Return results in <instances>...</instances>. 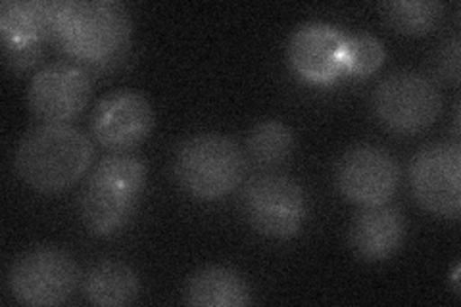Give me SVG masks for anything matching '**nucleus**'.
I'll return each instance as SVG.
<instances>
[{
	"mask_svg": "<svg viewBox=\"0 0 461 307\" xmlns=\"http://www.w3.org/2000/svg\"><path fill=\"white\" fill-rule=\"evenodd\" d=\"M89 96V71L69 62H52L41 68L27 89L29 108L45 123H66L77 118Z\"/></svg>",
	"mask_w": 461,
	"mask_h": 307,
	"instance_id": "10",
	"label": "nucleus"
},
{
	"mask_svg": "<svg viewBox=\"0 0 461 307\" xmlns=\"http://www.w3.org/2000/svg\"><path fill=\"white\" fill-rule=\"evenodd\" d=\"M344 42L346 35L335 25L304 23L288 41V62L302 79L329 83L344 71Z\"/></svg>",
	"mask_w": 461,
	"mask_h": 307,
	"instance_id": "12",
	"label": "nucleus"
},
{
	"mask_svg": "<svg viewBox=\"0 0 461 307\" xmlns=\"http://www.w3.org/2000/svg\"><path fill=\"white\" fill-rule=\"evenodd\" d=\"M249 154L259 166H277L293 154L294 135L277 120L259 122L249 133Z\"/></svg>",
	"mask_w": 461,
	"mask_h": 307,
	"instance_id": "18",
	"label": "nucleus"
},
{
	"mask_svg": "<svg viewBox=\"0 0 461 307\" xmlns=\"http://www.w3.org/2000/svg\"><path fill=\"white\" fill-rule=\"evenodd\" d=\"M381 8L384 20L403 35H425L442 18V5L437 0H394Z\"/></svg>",
	"mask_w": 461,
	"mask_h": 307,
	"instance_id": "17",
	"label": "nucleus"
},
{
	"mask_svg": "<svg viewBox=\"0 0 461 307\" xmlns=\"http://www.w3.org/2000/svg\"><path fill=\"white\" fill-rule=\"evenodd\" d=\"M438 71L442 73L444 79L452 83L459 81V39L452 37L440 47V52L437 56Z\"/></svg>",
	"mask_w": 461,
	"mask_h": 307,
	"instance_id": "20",
	"label": "nucleus"
},
{
	"mask_svg": "<svg viewBox=\"0 0 461 307\" xmlns=\"http://www.w3.org/2000/svg\"><path fill=\"white\" fill-rule=\"evenodd\" d=\"M6 62L14 68H27L33 66L41 56V45H27V47H5Z\"/></svg>",
	"mask_w": 461,
	"mask_h": 307,
	"instance_id": "21",
	"label": "nucleus"
},
{
	"mask_svg": "<svg viewBox=\"0 0 461 307\" xmlns=\"http://www.w3.org/2000/svg\"><path fill=\"white\" fill-rule=\"evenodd\" d=\"M154 112L149 100L135 91H113L96 102L91 115L95 139L110 150H127L149 137Z\"/></svg>",
	"mask_w": 461,
	"mask_h": 307,
	"instance_id": "11",
	"label": "nucleus"
},
{
	"mask_svg": "<svg viewBox=\"0 0 461 307\" xmlns=\"http://www.w3.org/2000/svg\"><path fill=\"white\" fill-rule=\"evenodd\" d=\"M377 118L394 133H421L437 122L442 96L430 77L415 71H396L386 76L373 93Z\"/></svg>",
	"mask_w": 461,
	"mask_h": 307,
	"instance_id": "5",
	"label": "nucleus"
},
{
	"mask_svg": "<svg viewBox=\"0 0 461 307\" xmlns=\"http://www.w3.org/2000/svg\"><path fill=\"white\" fill-rule=\"evenodd\" d=\"M139 292V275L122 261H100L83 279V294L95 305H127L135 302Z\"/></svg>",
	"mask_w": 461,
	"mask_h": 307,
	"instance_id": "16",
	"label": "nucleus"
},
{
	"mask_svg": "<svg viewBox=\"0 0 461 307\" xmlns=\"http://www.w3.org/2000/svg\"><path fill=\"white\" fill-rule=\"evenodd\" d=\"M400 167L393 154L375 144H357L337 166V186L344 198L371 208L386 203L396 193Z\"/></svg>",
	"mask_w": 461,
	"mask_h": 307,
	"instance_id": "9",
	"label": "nucleus"
},
{
	"mask_svg": "<svg viewBox=\"0 0 461 307\" xmlns=\"http://www.w3.org/2000/svg\"><path fill=\"white\" fill-rule=\"evenodd\" d=\"M185 302L198 307H242L252 302V292L242 275L229 267H206L191 276Z\"/></svg>",
	"mask_w": 461,
	"mask_h": 307,
	"instance_id": "15",
	"label": "nucleus"
},
{
	"mask_svg": "<svg viewBox=\"0 0 461 307\" xmlns=\"http://www.w3.org/2000/svg\"><path fill=\"white\" fill-rule=\"evenodd\" d=\"M242 210L264 237L291 239L306 221L308 203L304 190L294 179L281 173H262L244 186Z\"/></svg>",
	"mask_w": 461,
	"mask_h": 307,
	"instance_id": "6",
	"label": "nucleus"
},
{
	"mask_svg": "<svg viewBox=\"0 0 461 307\" xmlns=\"http://www.w3.org/2000/svg\"><path fill=\"white\" fill-rule=\"evenodd\" d=\"M147 183V166L131 154H110L100 159L86 181L79 213L85 227L110 237L127 225Z\"/></svg>",
	"mask_w": 461,
	"mask_h": 307,
	"instance_id": "3",
	"label": "nucleus"
},
{
	"mask_svg": "<svg viewBox=\"0 0 461 307\" xmlns=\"http://www.w3.org/2000/svg\"><path fill=\"white\" fill-rule=\"evenodd\" d=\"M56 3L45 0H5L0 5V32L5 47L41 45L52 39Z\"/></svg>",
	"mask_w": 461,
	"mask_h": 307,
	"instance_id": "14",
	"label": "nucleus"
},
{
	"mask_svg": "<svg viewBox=\"0 0 461 307\" xmlns=\"http://www.w3.org/2000/svg\"><path fill=\"white\" fill-rule=\"evenodd\" d=\"M386 58L383 42L369 33H356L344 42V71L354 76H369L377 71Z\"/></svg>",
	"mask_w": 461,
	"mask_h": 307,
	"instance_id": "19",
	"label": "nucleus"
},
{
	"mask_svg": "<svg viewBox=\"0 0 461 307\" xmlns=\"http://www.w3.org/2000/svg\"><path fill=\"white\" fill-rule=\"evenodd\" d=\"M93 159V144L83 131L68 123H42L20 140L14 166L39 193H62L76 185Z\"/></svg>",
	"mask_w": 461,
	"mask_h": 307,
	"instance_id": "2",
	"label": "nucleus"
},
{
	"mask_svg": "<svg viewBox=\"0 0 461 307\" xmlns=\"http://www.w3.org/2000/svg\"><path fill=\"white\" fill-rule=\"evenodd\" d=\"M173 175L193 198L220 200L240 185L244 154L240 146L225 135H194L183 140L176 150Z\"/></svg>",
	"mask_w": 461,
	"mask_h": 307,
	"instance_id": "4",
	"label": "nucleus"
},
{
	"mask_svg": "<svg viewBox=\"0 0 461 307\" xmlns=\"http://www.w3.org/2000/svg\"><path fill=\"white\" fill-rule=\"evenodd\" d=\"M406 237V219L394 206H371L356 215L350 227L354 252L366 261L393 257Z\"/></svg>",
	"mask_w": 461,
	"mask_h": 307,
	"instance_id": "13",
	"label": "nucleus"
},
{
	"mask_svg": "<svg viewBox=\"0 0 461 307\" xmlns=\"http://www.w3.org/2000/svg\"><path fill=\"white\" fill-rule=\"evenodd\" d=\"M52 39L76 60L106 66L127 50L131 20L113 0H62L56 3Z\"/></svg>",
	"mask_w": 461,
	"mask_h": 307,
	"instance_id": "1",
	"label": "nucleus"
},
{
	"mask_svg": "<svg viewBox=\"0 0 461 307\" xmlns=\"http://www.w3.org/2000/svg\"><path fill=\"white\" fill-rule=\"evenodd\" d=\"M79 269L71 256L52 246L29 250L6 275L10 296L23 305H60L77 286Z\"/></svg>",
	"mask_w": 461,
	"mask_h": 307,
	"instance_id": "7",
	"label": "nucleus"
},
{
	"mask_svg": "<svg viewBox=\"0 0 461 307\" xmlns=\"http://www.w3.org/2000/svg\"><path fill=\"white\" fill-rule=\"evenodd\" d=\"M413 196L440 217L457 219L461 210V149L457 142H435L417 152L410 164Z\"/></svg>",
	"mask_w": 461,
	"mask_h": 307,
	"instance_id": "8",
	"label": "nucleus"
}]
</instances>
